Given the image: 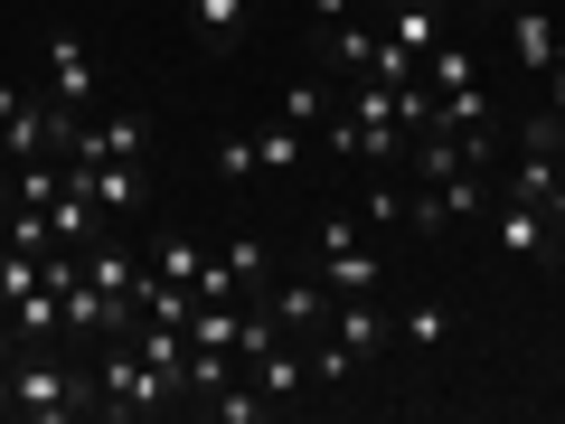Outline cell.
<instances>
[{"label":"cell","mask_w":565,"mask_h":424,"mask_svg":"<svg viewBox=\"0 0 565 424\" xmlns=\"http://www.w3.org/2000/svg\"><path fill=\"white\" fill-rule=\"evenodd\" d=\"M10 415H29V424H76V415H95V378L66 368V359H10Z\"/></svg>","instance_id":"cell-1"},{"label":"cell","mask_w":565,"mask_h":424,"mask_svg":"<svg viewBox=\"0 0 565 424\" xmlns=\"http://www.w3.org/2000/svg\"><path fill=\"white\" fill-rule=\"evenodd\" d=\"M170 396H180V386H170L161 368H151V359L114 330V349L95 359V415H161Z\"/></svg>","instance_id":"cell-2"},{"label":"cell","mask_w":565,"mask_h":424,"mask_svg":"<svg viewBox=\"0 0 565 424\" xmlns=\"http://www.w3.org/2000/svg\"><path fill=\"white\" fill-rule=\"evenodd\" d=\"M66 104L57 95H20V85H0V151L10 161H57L66 151Z\"/></svg>","instance_id":"cell-3"},{"label":"cell","mask_w":565,"mask_h":424,"mask_svg":"<svg viewBox=\"0 0 565 424\" xmlns=\"http://www.w3.org/2000/svg\"><path fill=\"white\" fill-rule=\"evenodd\" d=\"M311 274H321L340 303H349V293H377V245H359L349 218H321V226H311Z\"/></svg>","instance_id":"cell-4"},{"label":"cell","mask_w":565,"mask_h":424,"mask_svg":"<svg viewBox=\"0 0 565 424\" xmlns=\"http://www.w3.org/2000/svg\"><path fill=\"white\" fill-rule=\"evenodd\" d=\"M481 208H490V170H444V180H415L405 218H415L424 236H444V226H471Z\"/></svg>","instance_id":"cell-5"},{"label":"cell","mask_w":565,"mask_h":424,"mask_svg":"<svg viewBox=\"0 0 565 424\" xmlns=\"http://www.w3.org/2000/svg\"><path fill=\"white\" fill-rule=\"evenodd\" d=\"M141 151H151V123H141V114H104V123L76 114L57 161H66V170H95V161H141Z\"/></svg>","instance_id":"cell-6"},{"label":"cell","mask_w":565,"mask_h":424,"mask_svg":"<svg viewBox=\"0 0 565 424\" xmlns=\"http://www.w3.org/2000/svg\"><path fill=\"white\" fill-rule=\"evenodd\" d=\"M47 95H57L66 114H85V104L104 95V57H95V39H76V29H57V39H47Z\"/></svg>","instance_id":"cell-7"},{"label":"cell","mask_w":565,"mask_h":424,"mask_svg":"<svg viewBox=\"0 0 565 424\" xmlns=\"http://www.w3.org/2000/svg\"><path fill=\"white\" fill-rule=\"evenodd\" d=\"M321 330L349 349V359H377V349L396 340V321L377 311V293H349V303H330V321H321Z\"/></svg>","instance_id":"cell-8"},{"label":"cell","mask_w":565,"mask_h":424,"mask_svg":"<svg viewBox=\"0 0 565 424\" xmlns=\"http://www.w3.org/2000/svg\"><path fill=\"white\" fill-rule=\"evenodd\" d=\"M556 39H565L556 0H519V10H509V47H519L527 76H546V66H556Z\"/></svg>","instance_id":"cell-9"},{"label":"cell","mask_w":565,"mask_h":424,"mask_svg":"<svg viewBox=\"0 0 565 424\" xmlns=\"http://www.w3.org/2000/svg\"><path fill=\"white\" fill-rule=\"evenodd\" d=\"M377 29L405 47V57H434V47L452 39V29H444V0H386V20H377Z\"/></svg>","instance_id":"cell-10"},{"label":"cell","mask_w":565,"mask_h":424,"mask_svg":"<svg viewBox=\"0 0 565 424\" xmlns=\"http://www.w3.org/2000/svg\"><path fill=\"white\" fill-rule=\"evenodd\" d=\"M330 303H340V293H330L321 274H292V283H274V293H264V311H274L282 330H321Z\"/></svg>","instance_id":"cell-11"},{"label":"cell","mask_w":565,"mask_h":424,"mask_svg":"<svg viewBox=\"0 0 565 424\" xmlns=\"http://www.w3.org/2000/svg\"><path fill=\"white\" fill-rule=\"evenodd\" d=\"M245 378H255L264 386V396H302V386H311V359H302V349H292V330H282V340L274 349H255V359H245Z\"/></svg>","instance_id":"cell-12"},{"label":"cell","mask_w":565,"mask_h":424,"mask_svg":"<svg viewBox=\"0 0 565 424\" xmlns=\"http://www.w3.org/2000/svg\"><path fill=\"white\" fill-rule=\"evenodd\" d=\"M76 180L95 189V208H104V218H132V208L151 199V189H141V170H132V161H95V170H76Z\"/></svg>","instance_id":"cell-13"},{"label":"cell","mask_w":565,"mask_h":424,"mask_svg":"<svg viewBox=\"0 0 565 424\" xmlns=\"http://www.w3.org/2000/svg\"><path fill=\"white\" fill-rule=\"evenodd\" d=\"M500 245H509V255H556L546 208H537V199H509V208H500Z\"/></svg>","instance_id":"cell-14"},{"label":"cell","mask_w":565,"mask_h":424,"mask_svg":"<svg viewBox=\"0 0 565 424\" xmlns=\"http://www.w3.org/2000/svg\"><path fill=\"white\" fill-rule=\"evenodd\" d=\"M151 274H161V283H180L189 303H199V274H207V245H199V236H151Z\"/></svg>","instance_id":"cell-15"},{"label":"cell","mask_w":565,"mask_h":424,"mask_svg":"<svg viewBox=\"0 0 565 424\" xmlns=\"http://www.w3.org/2000/svg\"><path fill=\"white\" fill-rule=\"evenodd\" d=\"M245 20H255V0H189V29H199V47H236Z\"/></svg>","instance_id":"cell-16"},{"label":"cell","mask_w":565,"mask_h":424,"mask_svg":"<svg viewBox=\"0 0 565 424\" xmlns=\"http://www.w3.org/2000/svg\"><path fill=\"white\" fill-rule=\"evenodd\" d=\"M217 255H226V274H236V303H255L264 283H274V245L264 236H226Z\"/></svg>","instance_id":"cell-17"},{"label":"cell","mask_w":565,"mask_h":424,"mask_svg":"<svg viewBox=\"0 0 565 424\" xmlns=\"http://www.w3.org/2000/svg\"><path fill=\"white\" fill-rule=\"evenodd\" d=\"M255 161H264V170H302V161H311V132H302V123H282V114L255 123Z\"/></svg>","instance_id":"cell-18"},{"label":"cell","mask_w":565,"mask_h":424,"mask_svg":"<svg viewBox=\"0 0 565 424\" xmlns=\"http://www.w3.org/2000/svg\"><path fill=\"white\" fill-rule=\"evenodd\" d=\"M424 85H434V95H471V85H481V57H471L462 39H444L434 57H424Z\"/></svg>","instance_id":"cell-19"},{"label":"cell","mask_w":565,"mask_h":424,"mask_svg":"<svg viewBox=\"0 0 565 424\" xmlns=\"http://www.w3.org/2000/svg\"><path fill=\"white\" fill-rule=\"evenodd\" d=\"M330 104H340V95H330L321 76H292V85H282V123H302V132H321Z\"/></svg>","instance_id":"cell-20"},{"label":"cell","mask_w":565,"mask_h":424,"mask_svg":"<svg viewBox=\"0 0 565 424\" xmlns=\"http://www.w3.org/2000/svg\"><path fill=\"white\" fill-rule=\"evenodd\" d=\"M396 340H405V349H444V340H452V311H444V303L396 311Z\"/></svg>","instance_id":"cell-21"},{"label":"cell","mask_w":565,"mask_h":424,"mask_svg":"<svg viewBox=\"0 0 565 424\" xmlns=\"http://www.w3.org/2000/svg\"><path fill=\"white\" fill-rule=\"evenodd\" d=\"M255 170H264L255 161V132H226L217 141V180H255Z\"/></svg>","instance_id":"cell-22"},{"label":"cell","mask_w":565,"mask_h":424,"mask_svg":"<svg viewBox=\"0 0 565 424\" xmlns=\"http://www.w3.org/2000/svg\"><path fill=\"white\" fill-rule=\"evenodd\" d=\"M367 218H377V226H396V218H405V189H396V170H386V180L367 189Z\"/></svg>","instance_id":"cell-23"},{"label":"cell","mask_w":565,"mask_h":424,"mask_svg":"<svg viewBox=\"0 0 565 424\" xmlns=\"http://www.w3.org/2000/svg\"><path fill=\"white\" fill-rule=\"evenodd\" d=\"M537 95H546V114H565V39H556V66L537 76Z\"/></svg>","instance_id":"cell-24"},{"label":"cell","mask_w":565,"mask_h":424,"mask_svg":"<svg viewBox=\"0 0 565 424\" xmlns=\"http://www.w3.org/2000/svg\"><path fill=\"white\" fill-rule=\"evenodd\" d=\"M302 10H311V20H321V29H340V20H359L367 0H302Z\"/></svg>","instance_id":"cell-25"},{"label":"cell","mask_w":565,"mask_h":424,"mask_svg":"<svg viewBox=\"0 0 565 424\" xmlns=\"http://www.w3.org/2000/svg\"><path fill=\"white\" fill-rule=\"evenodd\" d=\"M20 349H29V340H20V330H10V311H0V368L20 359Z\"/></svg>","instance_id":"cell-26"},{"label":"cell","mask_w":565,"mask_h":424,"mask_svg":"<svg viewBox=\"0 0 565 424\" xmlns=\"http://www.w3.org/2000/svg\"><path fill=\"white\" fill-rule=\"evenodd\" d=\"M546 226H556V236H565V180L546 189Z\"/></svg>","instance_id":"cell-27"},{"label":"cell","mask_w":565,"mask_h":424,"mask_svg":"<svg viewBox=\"0 0 565 424\" xmlns=\"http://www.w3.org/2000/svg\"><path fill=\"white\" fill-rule=\"evenodd\" d=\"M0 218H10V170H0Z\"/></svg>","instance_id":"cell-28"},{"label":"cell","mask_w":565,"mask_h":424,"mask_svg":"<svg viewBox=\"0 0 565 424\" xmlns=\"http://www.w3.org/2000/svg\"><path fill=\"white\" fill-rule=\"evenodd\" d=\"M0 255H10V218H0Z\"/></svg>","instance_id":"cell-29"}]
</instances>
